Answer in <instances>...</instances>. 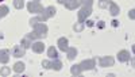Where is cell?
Segmentation results:
<instances>
[{
	"instance_id": "obj_3",
	"label": "cell",
	"mask_w": 135,
	"mask_h": 77,
	"mask_svg": "<svg viewBox=\"0 0 135 77\" xmlns=\"http://www.w3.org/2000/svg\"><path fill=\"white\" fill-rule=\"evenodd\" d=\"M91 14H92V7H83L80 11H78V15H77L78 22H80V23H84V22L86 20V18L91 16Z\"/></svg>"
},
{
	"instance_id": "obj_28",
	"label": "cell",
	"mask_w": 135,
	"mask_h": 77,
	"mask_svg": "<svg viewBox=\"0 0 135 77\" xmlns=\"http://www.w3.org/2000/svg\"><path fill=\"white\" fill-rule=\"evenodd\" d=\"M99 6H100V8H105V7H108V2H105V0H101Z\"/></svg>"
},
{
	"instance_id": "obj_23",
	"label": "cell",
	"mask_w": 135,
	"mask_h": 77,
	"mask_svg": "<svg viewBox=\"0 0 135 77\" xmlns=\"http://www.w3.org/2000/svg\"><path fill=\"white\" fill-rule=\"evenodd\" d=\"M73 30L77 31V32H81V31L84 30V23H80V22H78V23H76V25L73 26Z\"/></svg>"
},
{
	"instance_id": "obj_4",
	"label": "cell",
	"mask_w": 135,
	"mask_h": 77,
	"mask_svg": "<svg viewBox=\"0 0 135 77\" xmlns=\"http://www.w3.org/2000/svg\"><path fill=\"white\" fill-rule=\"evenodd\" d=\"M27 9L28 12H34V14H41L43 11V7L41 6L39 2H30L27 4Z\"/></svg>"
},
{
	"instance_id": "obj_30",
	"label": "cell",
	"mask_w": 135,
	"mask_h": 77,
	"mask_svg": "<svg viewBox=\"0 0 135 77\" xmlns=\"http://www.w3.org/2000/svg\"><path fill=\"white\" fill-rule=\"evenodd\" d=\"M97 26H99V28H104V27H105V25H104L103 20H100L99 23H97Z\"/></svg>"
},
{
	"instance_id": "obj_10",
	"label": "cell",
	"mask_w": 135,
	"mask_h": 77,
	"mask_svg": "<svg viewBox=\"0 0 135 77\" xmlns=\"http://www.w3.org/2000/svg\"><path fill=\"white\" fill-rule=\"evenodd\" d=\"M81 6V0H66L65 7L68 9H76Z\"/></svg>"
},
{
	"instance_id": "obj_5",
	"label": "cell",
	"mask_w": 135,
	"mask_h": 77,
	"mask_svg": "<svg viewBox=\"0 0 135 77\" xmlns=\"http://www.w3.org/2000/svg\"><path fill=\"white\" fill-rule=\"evenodd\" d=\"M78 65H80L81 70H92L95 68V65H96V60H84Z\"/></svg>"
},
{
	"instance_id": "obj_6",
	"label": "cell",
	"mask_w": 135,
	"mask_h": 77,
	"mask_svg": "<svg viewBox=\"0 0 135 77\" xmlns=\"http://www.w3.org/2000/svg\"><path fill=\"white\" fill-rule=\"evenodd\" d=\"M99 64H100V66H103V68L114 66L115 60L112 58V57H101V58H99Z\"/></svg>"
},
{
	"instance_id": "obj_35",
	"label": "cell",
	"mask_w": 135,
	"mask_h": 77,
	"mask_svg": "<svg viewBox=\"0 0 135 77\" xmlns=\"http://www.w3.org/2000/svg\"><path fill=\"white\" fill-rule=\"evenodd\" d=\"M0 2H3V0H0Z\"/></svg>"
},
{
	"instance_id": "obj_9",
	"label": "cell",
	"mask_w": 135,
	"mask_h": 77,
	"mask_svg": "<svg viewBox=\"0 0 135 77\" xmlns=\"http://www.w3.org/2000/svg\"><path fill=\"white\" fill-rule=\"evenodd\" d=\"M57 45H58V49H60L61 51H66L68 49H69V41H68V38L62 37V38L58 39Z\"/></svg>"
},
{
	"instance_id": "obj_1",
	"label": "cell",
	"mask_w": 135,
	"mask_h": 77,
	"mask_svg": "<svg viewBox=\"0 0 135 77\" xmlns=\"http://www.w3.org/2000/svg\"><path fill=\"white\" fill-rule=\"evenodd\" d=\"M55 12H57V9H55L53 6H50V7H46V8H43V11L39 14V20L42 22H46L47 19H50V18H53L54 15H55Z\"/></svg>"
},
{
	"instance_id": "obj_2",
	"label": "cell",
	"mask_w": 135,
	"mask_h": 77,
	"mask_svg": "<svg viewBox=\"0 0 135 77\" xmlns=\"http://www.w3.org/2000/svg\"><path fill=\"white\" fill-rule=\"evenodd\" d=\"M34 27V32L39 37V38H45L47 35V26L45 25V23H42V22H39V23H37L35 26H32Z\"/></svg>"
},
{
	"instance_id": "obj_33",
	"label": "cell",
	"mask_w": 135,
	"mask_h": 77,
	"mask_svg": "<svg viewBox=\"0 0 135 77\" xmlns=\"http://www.w3.org/2000/svg\"><path fill=\"white\" fill-rule=\"evenodd\" d=\"M57 2H58L60 4H65V3H66V0H57Z\"/></svg>"
},
{
	"instance_id": "obj_16",
	"label": "cell",
	"mask_w": 135,
	"mask_h": 77,
	"mask_svg": "<svg viewBox=\"0 0 135 77\" xmlns=\"http://www.w3.org/2000/svg\"><path fill=\"white\" fill-rule=\"evenodd\" d=\"M25 68H26V66H25L23 62H16V64L14 65L12 69H14L15 73H23V72H25Z\"/></svg>"
},
{
	"instance_id": "obj_29",
	"label": "cell",
	"mask_w": 135,
	"mask_h": 77,
	"mask_svg": "<svg viewBox=\"0 0 135 77\" xmlns=\"http://www.w3.org/2000/svg\"><path fill=\"white\" fill-rule=\"evenodd\" d=\"M128 16H130V19H135V9H131L130 12H128Z\"/></svg>"
},
{
	"instance_id": "obj_20",
	"label": "cell",
	"mask_w": 135,
	"mask_h": 77,
	"mask_svg": "<svg viewBox=\"0 0 135 77\" xmlns=\"http://www.w3.org/2000/svg\"><path fill=\"white\" fill-rule=\"evenodd\" d=\"M8 7L7 6H0V19H2V18H4L7 14H8Z\"/></svg>"
},
{
	"instance_id": "obj_31",
	"label": "cell",
	"mask_w": 135,
	"mask_h": 77,
	"mask_svg": "<svg viewBox=\"0 0 135 77\" xmlns=\"http://www.w3.org/2000/svg\"><path fill=\"white\" fill-rule=\"evenodd\" d=\"M93 23H95V22H92V20H86V26H88V27H92Z\"/></svg>"
},
{
	"instance_id": "obj_14",
	"label": "cell",
	"mask_w": 135,
	"mask_h": 77,
	"mask_svg": "<svg viewBox=\"0 0 135 77\" xmlns=\"http://www.w3.org/2000/svg\"><path fill=\"white\" fill-rule=\"evenodd\" d=\"M62 68V62L58 60V58H54L53 62H50V69H54V70H61Z\"/></svg>"
},
{
	"instance_id": "obj_17",
	"label": "cell",
	"mask_w": 135,
	"mask_h": 77,
	"mask_svg": "<svg viewBox=\"0 0 135 77\" xmlns=\"http://www.w3.org/2000/svg\"><path fill=\"white\" fill-rule=\"evenodd\" d=\"M47 56L50 57V58H58V51H57V49H55L54 46H50L49 49H47Z\"/></svg>"
},
{
	"instance_id": "obj_19",
	"label": "cell",
	"mask_w": 135,
	"mask_h": 77,
	"mask_svg": "<svg viewBox=\"0 0 135 77\" xmlns=\"http://www.w3.org/2000/svg\"><path fill=\"white\" fill-rule=\"evenodd\" d=\"M31 43H32V41L26 35L23 39H22V46H23L25 49H27V47H31Z\"/></svg>"
},
{
	"instance_id": "obj_11",
	"label": "cell",
	"mask_w": 135,
	"mask_h": 77,
	"mask_svg": "<svg viewBox=\"0 0 135 77\" xmlns=\"http://www.w3.org/2000/svg\"><path fill=\"white\" fill-rule=\"evenodd\" d=\"M31 49H32L34 53H42L45 50V45H43V42L37 41V42H32L31 43Z\"/></svg>"
},
{
	"instance_id": "obj_8",
	"label": "cell",
	"mask_w": 135,
	"mask_h": 77,
	"mask_svg": "<svg viewBox=\"0 0 135 77\" xmlns=\"http://www.w3.org/2000/svg\"><path fill=\"white\" fill-rule=\"evenodd\" d=\"M108 7H109V14H111L112 16L119 15L120 8H119V6H118L115 2H109V0H108Z\"/></svg>"
},
{
	"instance_id": "obj_24",
	"label": "cell",
	"mask_w": 135,
	"mask_h": 77,
	"mask_svg": "<svg viewBox=\"0 0 135 77\" xmlns=\"http://www.w3.org/2000/svg\"><path fill=\"white\" fill-rule=\"evenodd\" d=\"M81 4H83L84 7H92L93 0H81Z\"/></svg>"
},
{
	"instance_id": "obj_27",
	"label": "cell",
	"mask_w": 135,
	"mask_h": 77,
	"mask_svg": "<svg viewBox=\"0 0 135 77\" xmlns=\"http://www.w3.org/2000/svg\"><path fill=\"white\" fill-rule=\"evenodd\" d=\"M27 37H28L31 41H35V39H38V38H39V37L35 34V32H30V34H27Z\"/></svg>"
},
{
	"instance_id": "obj_36",
	"label": "cell",
	"mask_w": 135,
	"mask_h": 77,
	"mask_svg": "<svg viewBox=\"0 0 135 77\" xmlns=\"http://www.w3.org/2000/svg\"><path fill=\"white\" fill-rule=\"evenodd\" d=\"M100 2H101V0H100Z\"/></svg>"
},
{
	"instance_id": "obj_7",
	"label": "cell",
	"mask_w": 135,
	"mask_h": 77,
	"mask_svg": "<svg viewBox=\"0 0 135 77\" xmlns=\"http://www.w3.org/2000/svg\"><path fill=\"white\" fill-rule=\"evenodd\" d=\"M25 47L22 46V45H16L12 47V50H11V56H14V57H23L25 56Z\"/></svg>"
},
{
	"instance_id": "obj_22",
	"label": "cell",
	"mask_w": 135,
	"mask_h": 77,
	"mask_svg": "<svg viewBox=\"0 0 135 77\" xmlns=\"http://www.w3.org/2000/svg\"><path fill=\"white\" fill-rule=\"evenodd\" d=\"M14 7L16 9H22L25 7V2H23V0H14Z\"/></svg>"
},
{
	"instance_id": "obj_34",
	"label": "cell",
	"mask_w": 135,
	"mask_h": 77,
	"mask_svg": "<svg viewBox=\"0 0 135 77\" xmlns=\"http://www.w3.org/2000/svg\"><path fill=\"white\" fill-rule=\"evenodd\" d=\"M32 2H41V0H32Z\"/></svg>"
},
{
	"instance_id": "obj_32",
	"label": "cell",
	"mask_w": 135,
	"mask_h": 77,
	"mask_svg": "<svg viewBox=\"0 0 135 77\" xmlns=\"http://www.w3.org/2000/svg\"><path fill=\"white\" fill-rule=\"evenodd\" d=\"M118 25H119L118 20H112V26H114V27H118Z\"/></svg>"
},
{
	"instance_id": "obj_26",
	"label": "cell",
	"mask_w": 135,
	"mask_h": 77,
	"mask_svg": "<svg viewBox=\"0 0 135 77\" xmlns=\"http://www.w3.org/2000/svg\"><path fill=\"white\" fill-rule=\"evenodd\" d=\"M42 66H43L45 69H50V61L43 60V61H42Z\"/></svg>"
},
{
	"instance_id": "obj_18",
	"label": "cell",
	"mask_w": 135,
	"mask_h": 77,
	"mask_svg": "<svg viewBox=\"0 0 135 77\" xmlns=\"http://www.w3.org/2000/svg\"><path fill=\"white\" fill-rule=\"evenodd\" d=\"M70 72H72L73 76H80V74L83 73V70H81V68H80V65H73L72 69H70Z\"/></svg>"
},
{
	"instance_id": "obj_13",
	"label": "cell",
	"mask_w": 135,
	"mask_h": 77,
	"mask_svg": "<svg viewBox=\"0 0 135 77\" xmlns=\"http://www.w3.org/2000/svg\"><path fill=\"white\" fill-rule=\"evenodd\" d=\"M9 50L7 49H2L0 50V64H7L9 61Z\"/></svg>"
},
{
	"instance_id": "obj_25",
	"label": "cell",
	"mask_w": 135,
	"mask_h": 77,
	"mask_svg": "<svg viewBox=\"0 0 135 77\" xmlns=\"http://www.w3.org/2000/svg\"><path fill=\"white\" fill-rule=\"evenodd\" d=\"M39 22H41V20H39L38 16H37V18H31V19H30V25H31V26H35L37 23H39Z\"/></svg>"
},
{
	"instance_id": "obj_21",
	"label": "cell",
	"mask_w": 135,
	"mask_h": 77,
	"mask_svg": "<svg viewBox=\"0 0 135 77\" xmlns=\"http://www.w3.org/2000/svg\"><path fill=\"white\" fill-rule=\"evenodd\" d=\"M9 73H11V68H8V66H3L0 69V76H3V77H7Z\"/></svg>"
},
{
	"instance_id": "obj_12",
	"label": "cell",
	"mask_w": 135,
	"mask_h": 77,
	"mask_svg": "<svg viewBox=\"0 0 135 77\" xmlns=\"http://www.w3.org/2000/svg\"><path fill=\"white\" fill-rule=\"evenodd\" d=\"M130 58H131V56L127 50H120L118 53V60L120 62H127V61H130Z\"/></svg>"
},
{
	"instance_id": "obj_15",
	"label": "cell",
	"mask_w": 135,
	"mask_h": 77,
	"mask_svg": "<svg viewBox=\"0 0 135 77\" xmlns=\"http://www.w3.org/2000/svg\"><path fill=\"white\" fill-rule=\"evenodd\" d=\"M66 54H68V60H74L77 57V49L76 47H69L66 50Z\"/></svg>"
}]
</instances>
